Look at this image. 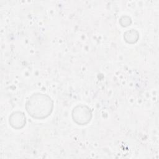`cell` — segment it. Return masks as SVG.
I'll return each instance as SVG.
<instances>
[{
    "label": "cell",
    "mask_w": 159,
    "mask_h": 159,
    "mask_svg": "<svg viewBox=\"0 0 159 159\" xmlns=\"http://www.w3.org/2000/svg\"><path fill=\"white\" fill-rule=\"evenodd\" d=\"M53 109V101L46 94H34L27 100L26 110L32 117L42 119L48 116Z\"/></svg>",
    "instance_id": "6da1fadb"
}]
</instances>
